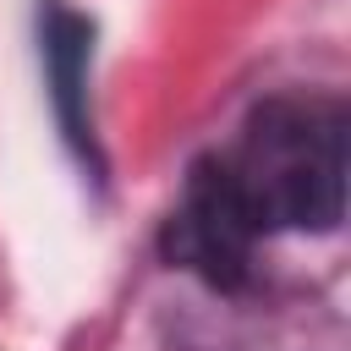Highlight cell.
Listing matches in <instances>:
<instances>
[{
  "instance_id": "6da1fadb",
  "label": "cell",
  "mask_w": 351,
  "mask_h": 351,
  "mask_svg": "<svg viewBox=\"0 0 351 351\" xmlns=\"http://www.w3.org/2000/svg\"><path fill=\"white\" fill-rule=\"evenodd\" d=\"M219 165L263 236L335 230L346 214V110L318 93L263 99Z\"/></svg>"
},
{
  "instance_id": "7a4b0ae2",
  "label": "cell",
  "mask_w": 351,
  "mask_h": 351,
  "mask_svg": "<svg viewBox=\"0 0 351 351\" xmlns=\"http://www.w3.org/2000/svg\"><path fill=\"white\" fill-rule=\"evenodd\" d=\"M263 230L252 225L241 192L230 186L219 154L197 159L186 170V192L176 214L165 219V258L186 274H197L214 291H241L252 280V252Z\"/></svg>"
},
{
  "instance_id": "3957f363",
  "label": "cell",
  "mask_w": 351,
  "mask_h": 351,
  "mask_svg": "<svg viewBox=\"0 0 351 351\" xmlns=\"http://www.w3.org/2000/svg\"><path fill=\"white\" fill-rule=\"evenodd\" d=\"M38 55H44V77H49V99L60 115L66 143L77 148L82 165L99 170V148H93V115H88V60H93V22L82 11H71L66 0H38Z\"/></svg>"
}]
</instances>
